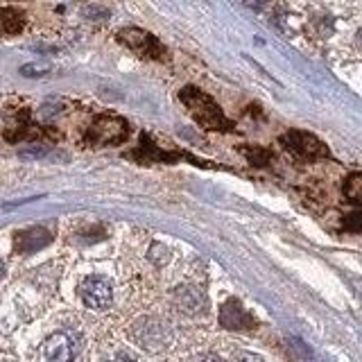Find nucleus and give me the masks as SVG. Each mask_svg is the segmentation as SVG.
I'll return each mask as SVG.
<instances>
[{"label":"nucleus","mask_w":362,"mask_h":362,"mask_svg":"<svg viewBox=\"0 0 362 362\" xmlns=\"http://www.w3.org/2000/svg\"><path fill=\"white\" fill-rule=\"evenodd\" d=\"M79 297L90 310H107L113 301V288L105 276H86L79 283Z\"/></svg>","instance_id":"obj_5"},{"label":"nucleus","mask_w":362,"mask_h":362,"mask_svg":"<svg viewBox=\"0 0 362 362\" xmlns=\"http://www.w3.org/2000/svg\"><path fill=\"white\" fill-rule=\"evenodd\" d=\"M132 337L145 351H161L170 344V328L156 317H141L132 326Z\"/></svg>","instance_id":"obj_4"},{"label":"nucleus","mask_w":362,"mask_h":362,"mask_svg":"<svg viewBox=\"0 0 362 362\" xmlns=\"http://www.w3.org/2000/svg\"><path fill=\"white\" fill-rule=\"evenodd\" d=\"M344 195L354 204H362V175H351L344 181Z\"/></svg>","instance_id":"obj_12"},{"label":"nucleus","mask_w":362,"mask_h":362,"mask_svg":"<svg viewBox=\"0 0 362 362\" xmlns=\"http://www.w3.org/2000/svg\"><path fill=\"white\" fill-rule=\"evenodd\" d=\"M118 41L124 48H129L132 52L143 57V59H158V62L165 59V48L161 45V41H158L154 34L145 32L141 28H122L118 32Z\"/></svg>","instance_id":"obj_3"},{"label":"nucleus","mask_w":362,"mask_h":362,"mask_svg":"<svg viewBox=\"0 0 362 362\" xmlns=\"http://www.w3.org/2000/svg\"><path fill=\"white\" fill-rule=\"evenodd\" d=\"M356 43H358V48H362V30H358L356 34Z\"/></svg>","instance_id":"obj_18"},{"label":"nucleus","mask_w":362,"mask_h":362,"mask_svg":"<svg viewBox=\"0 0 362 362\" xmlns=\"http://www.w3.org/2000/svg\"><path fill=\"white\" fill-rule=\"evenodd\" d=\"M79 349H82V339L71 331H62V333H54L45 339L41 356H43V360L66 362V360H73L79 354Z\"/></svg>","instance_id":"obj_6"},{"label":"nucleus","mask_w":362,"mask_h":362,"mask_svg":"<svg viewBox=\"0 0 362 362\" xmlns=\"http://www.w3.org/2000/svg\"><path fill=\"white\" fill-rule=\"evenodd\" d=\"M129 136L127 122L118 116H100L90 122L86 132V143L93 147H107V145H118Z\"/></svg>","instance_id":"obj_2"},{"label":"nucleus","mask_w":362,"mask_h":362,"mask_svg":"<svg viewBox=\"0 0 362 362\" xmlns=\"http://www.w3.org/2000/svg\"><path fill=\"white\" fill-rule=\"evenodd\" d=\"M84 16L86 18H90V21H107L109 18V11L107 9H102V7H86L84 9Z\"/></svg>","instance_id":"obj_16"},{"label":"nucleus","mask_w":362,"mask_h":362,"mask_svg":"<svg viewBox=\"0 0 362 362\" xmlns=\"http://www.w3.org/2000/svg\"><path fill=\"white\" fill-rule=\"evenodd\" d=\"M220 326L226 328V331H252L256 322H254V317L243 308L240 301L231 299V301H226L220 310Z\"/></svg>","instance_id":"obj_8"},{"label":"nucleus","mask_w":362,"mask_h":362,"mask_svg":"<svg viewBox=\"0 0 362 362\" xmlns=\"http://www.w3.org/2000/svg\"><path fill=\"white\" fill-rule=\"evenodd\" d=\"M179 100L184 102L188 113L195 118L197 124H202L204 129H222V132L231 129V122L224 118L218 102L204 93V90H199L195 86H184L179 90Z\"/></svg>","instance_id":"obj_1"},{"label":"nucleus","mask_w":362,"mask_h":362,"mask_svg":"<svg viewBox=\"0 0 362 362\" xmlns=\"http://www.w3.org/2000/svg\"><path fill=\"white\" fill-rule=\"evenodd\" d=\"M3 276H5V263L0 260V281H3Z\"/></svg>","instance_id":"obj_19"},{"label":"nucleus","mask_w":362,"mask_h":362,"mask_svg":"<svg viewBox=\"0 0 362 362\" xmlns=\"http://www.w3.org/2000/svg\"><path fill=\"white\" fill-rule=\"evenodd\" d=\"M50 154V147L48 145H30L25 150H21L18 156L21 158H43Z\"/></svg>","instance_id":"obj_14"},{"label":"nucleus","mask_w":362,"mask_h":362,"mask_svg":"<svg viewBox=\"0 0 362 362\" xmlns=\"http://www.w3.org/2000/svg\"><path fill=\"white\" fill-rule=\"evenodd\" d=\"M281 143L288 147L290 152L299 154L303 158H320L328 156V147L308 132H288L281 136Z\"/></svg>","instance_id":"obj_7"},{"label":"nucleus","mask_w":362,"mask_h":362,"mask_svg":"<svg viewBox=\"0 0 362 362\" xmlns=\"http://www.w3.org/2000/svg\"><path fill=\"white\" fill-rule=\"evenodd\" d=\"M175 305L179 308V313L195 317V315L206 313V297H204L202 290H197V288L181 286L175 290Z\"/></svg>","instance_id":"obj_10"},{"label":"nucleus","mask_w":362,"mask_h":362,"mask_svg":"<svg viewBox=\"0 0 362 362\" xmlns=\"http://www.w3.org/2000/svg\"><path fill=\"white\" fill-rule=\"evenodd\" d=\"M25 28V14L16 7H0V37H14Z\"/></svg>","instance_id":"obj_11"},{"label":"nucleus","mask_w":362,"mask_h":362,"mask_svg":"<svg viewBox=\"0 0 362 362\" xmlns=\"http://www.w3.org/2000/svg\"><path fill=\"white\" fill-rule=\"evenodd\" d=\"M50 66L48 64H25L21 68V75L25 77H41V75H48Z\"/></svg>","instance_id":"obj_15"},{"label":"nucleus","mask_w":362,"mask_h":362,"mask_svg":"<svg viewBox=\"0 0 362 362\" xmlns=\"http://www.w3.org/2000/svg\"><path fill=\"white\" fill-rule=\"evenodd\" d=\"M245 156L249 158V161H252L254 165H265L267 161H269V152L267 150H258V147H245Z\"/></svg>","instance_id":"obj_13"},{"label":"nucleus","mask_w":362,"mask_h":362,"mask_svg":"<svg viewBox=\"0 0 362 362\" xmlns=\"http://www.w3.org/2000/svg\"><path fill=\"white\" fill-rule=\"evenodd\" d=\"M245 5H249V7H254V9H263L269 0H243Z\"/></svg>","instance_id":"obj_17"},{"label":"nucleus","mask_w":362,"mask_h":362,"mask_svg":"<svg viewBox=\"0 0 362 362\" xmlns=\"http://www.w3.org/2000/svg\"><path fill=\"white\" fill-rule=\"evenodd\" d=\"M52 243V233L43 226H32V229L25 231H18L14 235V252L16 254H34V252H41L43 247H48Z\"/></svg>","instance_id":"obj_9"}]
</instances>
